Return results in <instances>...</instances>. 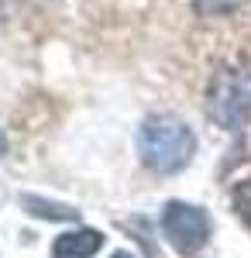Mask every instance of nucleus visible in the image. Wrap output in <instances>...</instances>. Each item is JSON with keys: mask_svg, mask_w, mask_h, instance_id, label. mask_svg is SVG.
Masks as SVG:
<instances>
[{"mask_svg": "<svg viewBox=\"0 0 251 258\" xmlns=\"http://www.w3.org/2000/svg\"><path fill=\"white\" fill-rule=\"evenodd\" d=\"M251 114V73L241 69H224L210 83V117L227 127L241 131Z\"/></svg>", "mask_w": 251, "mask_h": 258, "instance_id": "2", "label": "nucleus"}, {"mask_svg": "<svg viewBox=\"0 0 251 258\" xmlns=\"http://www.w3.org/2000/svg\"><path fill=\"white\" fill-rule=\"evenodd\" d=\"M138 155L158 176L182 172L196 155V135L190 131L186 120L172 117V114L145 117L138 127Z\"/></svg>", "mask_w": 251, "mask_h": 258, "instance_id": "1", "label": "nucleus"}, {"mask_svg": "<svg viewBox=\"0 0 251 258\" xmlns=\"http://www.w3.org/2000/svg\"><path fill=\"white\" fill-rule=\"evenodd\" d=\"M103 248V234L93 227H79L69 234H58L52 244V258H93Z\"/></svg>", "mask_w": 251, "mask_h": 258, "instance_id": "4", "label": "nucleus"}, {"mask_svg": "<svg viewBox=\"0 0 251 258\" xmlns=\"http://www.w3.org/2000/svg\"><path fill=\"white\" fill-rule=\"evenodd\" d=\"M231 200H234V210H237V217H241V220H244V224L251 227V179H244V182H237V186H234Z\"/></svg>", "mask_w": 251, "mask_h": 258, "instance_id": "6", "label": "nucleus"}, {"mask_svg": "<svg viewBox=\"0 0 251 258\" xmlns=\"http://www.w3.org/2000/svg\"><path fill=\"white\" fill-rule=\"evenodd\" d=\"M244 0H193V7L203 14V18H217V14H231L237 11Z\"/></svg>", "mask_w": 251, "mask_h": 258, "instance_id": "7", "label": "nucleus"}, {"mask_svg": "<svg viewBox=\"0 0 251 258\" xmlns=\"http://www.w3.org/2000/svg\"><path fill=\"white\" fill-rule=\"evenodd\" d=\"M210 214L203 207H193V203H165L162 210V231H165V241L172 244L179 255H196L207 241H210Z\"/></svg>", "mask_w": 251, "mask_h": 258, "instance_id": "3", "label": "nucleus"}, {"mask_svg": "<svg viewBox=\"0 0 251 258\" xmlns=\"http://www.w3.org/2000/svg\"><path fill=\"white\" fill-rule=\"evenodd\" d=\"M7 155V138H4V131H0V159Z\"/></svg>", "mask_w": 251, "mask_h": 258, "instance_id": "8", "label": "nucleus"}, {"mask_svg": "<svg viewBox=\"0 0 251 258\" xmlns=\"http://www.w3.org/2000/svg\"><path fill=\"white\" fill-rule=\"evenodd\" d=\"M24 210L35 214L41 220H79V210L66 207V203H52V200H41V197H21Z\"/></svg>", "mask_w": 251, "mask_h": 258, "instance_id": "5", "label": "nucleus"}]
</instances>
